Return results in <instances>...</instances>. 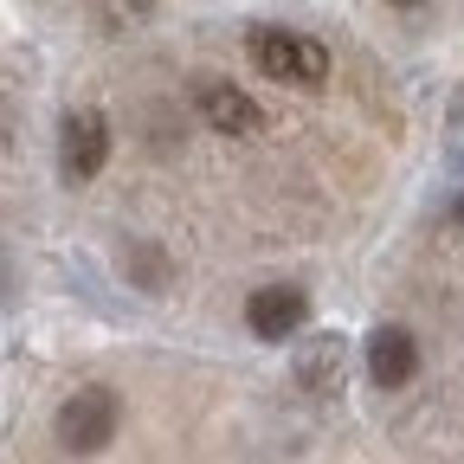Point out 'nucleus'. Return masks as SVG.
Returning <instances> with one entry per match:
<instances>
[{
	"mask_svg": "<svg viewBox=\"0 0 464 464\" xmlns=\"http://www.w3.org/2000/svg\"><path fill=\"white\" fill-rule=\"evenodd\" d=\"M116 426H123V400H116V387H103V381L78 387L65 406H58V445L78 451V458H97L116 439Z\"/></svg>",
	"mask_w": 464,
	"mask_h": 464,
	"instance_id": "obj_1",
	"label": "nucleus"
},
{
	"mask_svg": "<svg viewBox=\"0 0 464 464\" xmlns=\"http://www.w3.org/2000/svg\"><path fill=\"white\" fill-rule=\"evenodd\" d=\"M252 58L258 72L277 84H323L329 78V52L310 33H290V26H258L252 33Z\"/></svg>",
	"mask_w": 464,
	"mask_h": 464,
	"instance_id": "obj_2",
	"label": "nucleus"
},
{
	"mask_svg": "<svg viewBox=\"0 0 464 464\" xmlns=\"http://www.w3.org/2000/svg\"><path fill=\"white\" fill-rule=\"evenodd\" d=\"M103 161H110V116L103 110H72L58 123V174L78 188L91 174H103Z\"/></svg>",
	"mask_w": 464,
	"mask_h": 464,
	"instance_id": "obj_3",
	"label": "nucleus"
},
{
	"mask_svg": "<svg viewBox=\"0 0 464 464\" xmlns=\"http://www.w3.org/2000/svg\"><path fill=\"white\" fill-rule=\"evenodd\" d=\"M194 103H200V116H207L219 136H265V110L239 84H226V78H200L194 84Z\"/></svg>",
	"mask_w": 464,
	"mask_h": 464,
	"instance_id": "obj_4",
	"label": "nucleus"
},
{
	"mask_svg": "<svg viewBox=\"0 0 464 464\" xmlns=\"http://www.w3.org/2000/svg\"><path fill=\"white\" fill-rule=\"evenodd\" d=\"M304 316H310V297L297 284H265V290H252V304H246V323H252L258 342H290L304 329Z\"/></svg>",
	"mask_w": 464,
	"mask_h": 464,
	"instance_id": "obj_5",
	"label": "nucleus"
},
{
	"mask_svg": "<svg viewBox=\"0 0 464 464\" xmlns=\"http://www.w3.org/2000/svg\"><path fill=\"white\" fill-rule=\"evenodd\" d=\"M413 374H420V342L406 335L400 323H381V329L368 335V381L393 393V387H406Z\"/></svg>",
	"mask_w": 464,
	"mask_h": 464,
	"instance_id": "obj_6",
	"label": "nucleus"
},
{
	"mask_svg": "<svg viewBox=\"0 0 464 464\" xmlns=\"http://www.w3.org/2000/svg\"><path fill=\"white\" fill-rule=\"evenodd\" d=\"M342 381H348V342H342V335H310V342L297 348V387H310V393H342Z\"/></svg>",
	"mask_w": 464,
	"mask_h": 464,
	"instance_id": "obj_7",
	"label": "nucleus"
},
{
	"mask_svg": "<svg viewBox=\"0 0 464 464\" xmlns=\"http://www.w3.org/2000/svg\"><path fill=\"white\" fill-rule=\"evenodd\" d=\"M445 155L451 168H464V91L451 97V116H445Z\"/></svg>",
	"mask_w": 464,
	"mask_h": 464,
	"instance_id": "obj_8",
	"label": "nucleus"
},
{
	"mask_svg": "<svg viewBox=\"0 0 464 464\" xmlns=\"http://www.w3.org/2000/svg\"><path fill=\"white\" fill-rule=\"evenodd\" d=\"M451 219H458V226H464V194H458V200H451Z\"/></svg>",
	"mask_w": 464,
	"mask_h": 464,
	"instance_id": "obj_9",
	"label": "nucleus"
},
{
	"mask_svg": "<svg viewBox=\"0 0 464 464\" xmlns=\"http://www.w3.org/2000/svg\"><path fill=\"white\" fill-rule=\"evenodd\" d=\"M393 7H426V0H393Z\"/></svg>",
	"mask_w": 464,
	"mask_h": 464,
	"instance_id": "obj_10",
	"label": "nucleus"
}]
</instances>
